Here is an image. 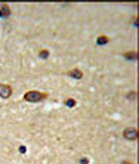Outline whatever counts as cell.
Masks as SVG:
<instances>
[{
  "label": "cell",
  "mask_w": 139,
  "mask_h": 164,
  "mask_svg": "<svg viewBox=\"0 0 139 164\" xmlns=\"http://www.w3.org/2000/svg\"><path fill=\"white\" fill-rule=\"evenodd\" d=\"M26 149L25 146H20V152L22 153H25L26 152Z\"/></svg>",
  "instance_id": "obj_10"
},
{
  "label": "cell",
  "mask_w": 139,
  "mask_h": 164,
  "mask_svg": "<svg viewBox=\"0 0 139 164\" xmlns=\"http://www.w3.org/2000/svg\"><path fill=\"white\" fill-rule=\"evenodd\" d=\"M12 89L8 85H0V96L3 99H7L11 95Z\"/></svg>",
  "instance_id": "obj_3"
},
{
  "label": "cell",
  "mask_w": 139,
  "mask_h": 164,
  "mask_svg": "<svg viewBox=\"0 0 139 164\" xmlns=\"http://www.w3.org/2000/svg\"><path fill=\"white\" fill-rule=\"evenodd\" d=\"M10 14L9 8L7 5H4L0 9V17L7 16Z\"/></svg>",
  "instance_id": "obj_5"
},
{
  "label": "cell",
  "mask_w": 139,
  "mask_h": 164,
  "mask_svg": "<svg viewBox=\"0 0 139 164\" xmlns=\"http://www.w3.org/2000/svg\"><path fill=\"white\" fill-rule=\"evenodd\" d=\"M47 94L38 91H30L27 92L24 96V99L31 102H37L45 99Z\"/></svg>",
  "instance_id": "obj_1"
},
{
  "label": "cell",
  "mask_w": 139,
  "mask_h": 164,
  "mask_svg": "<svg viewBox=\"0 0 139 164\" xmlns=\"http://www.w3.org/2000/svg\"><path fill=\"white\" fill-rule=\"evenodd\" d=\"M75 103H75V101L74 100L72 99H70L67 100V102H66V105L70 107H72L75 106Z\"/></svg>",
  "instance_id": "obj_9"
},
{
  "label": "cell",
  "mask_w": 139,
  "mask_h": 164,
  "mask_svg": "<svg viewBox=\"0 0 139 164\" xmlns=\"http://www.w3.org/2000/svg\"><path fill=\"white\" fill-rule=\"evenodd\" d=\"M49 55V52L46 50H43L40 53V56L43 58H47Z\"/></svg>",
  "instance_id": "obj_8"
},
{
  "label": "cell",
  "mask_w": 139,
  "mask_h": 164,
  "mask_svg": "<svg viewBox=\"0 0 139 164\" xmlns=\"http://www.w3.org/2000/svg\"><path fill=\"white\" fill-rule=\"evenodd\" d=\"M70 75L75 79H79L82 77L83 73L79 69H75L70 72Z\"/></svg>",
  "instance_id": "obj_4"
},
{
  "label": "cell",
  "mask_w": 139,
  "mask_h": 164,
  "mask_svg": "<svg viewBox=\"0 0 139 164\" xmlns=\"http://www.w3.org/2000/svg\"><path fill=\"white\" fill-rule=\"evenodd\" d=\"M137 53L135 52H129L125 55L126 57L129 59H134L137 58Z\"/></svg>",
  "instance_id": "obj_7"
},
{
  "label": "cell",
  "mask_w": 139,
  "mask_h": 164,
  "mask_svg": "<svg viewBox=\"0 0 139 164\" xmlns=\"http://www.w3.org/2000/svg\"><path fill=\"white\" fill-rule=\"evenodd\" d=\"M109 40L108 37L105 35H101L98 38L97 42L99 45H104L107 43Z\"/></svg>",
  "instance_id": "obj_6"
},
{
  "label": "cell",
  "mask_w": 139,
  "mask_h": 164,
  "mask_svg": "<svg viewBox=\"0 0 139 164\" xmlns=\"http://www.w3.org/2000/svg\"><path fill=\"white\" fill-rule=\"evenodd\" d=\"M123 136L129 141L136 140L138 136V132L135 128L128 127L124 130L123 132Z\"/></svg>",
  "instance_id": "obj_2"
}]
</instances>
